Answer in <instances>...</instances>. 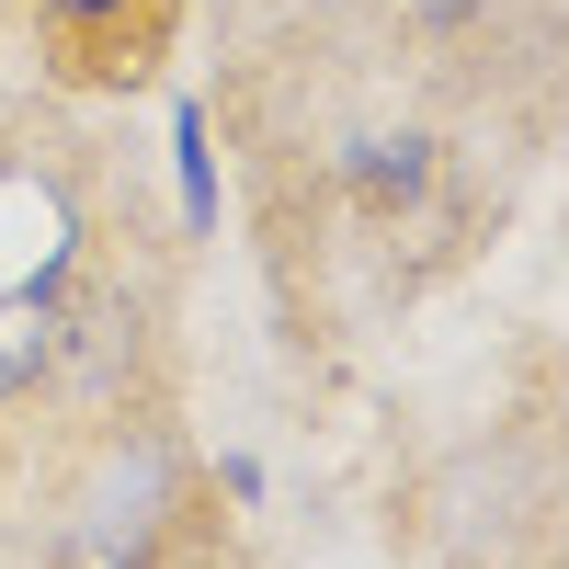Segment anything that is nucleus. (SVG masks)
Here are the masks:
<instances>
[{"label":"nucleus","mask_w":569,"mask_h":569,"mask_svg":"<svg viewBox=\"0 0 569 569\" xmlns=\"http://www.w3.org/2000/svg\"><path fill=\"white\" fill-rule=\"evenodd\" d=\"M182 194H194V217L217 206V194H206V126H194V114H182Z\"/></svg>","instance_id":"2"},{"label":"nucleus","mask_w":569,"mask_h":569,"mask_svg":"<svg viewBox=\"0 0 569 569\" xmlns=\"http://www.w3.org/2000/svg\"><path fill=\"white\" fill-rule=\"evenodd\" d=\"M58 284H69V206H58V182L0 171V399L34 376L46 319H58Z\"/></svg>","instance_id":"1"},{"label":"nucleus","mask_w":569,"mask_h":569,"mask_svg":"<svg viewBox=\"0 0 569 569\" xmlns=\"http://www.w3.org/2000/svg\"><path fill=\"white\" fill-rule=\"evenodd\" d=\"M410 12H433V23H456V12H479V0H410Z\"/></svg>","instance_id":"3"},{"label":"nucleus","mask_w":569,"mask_h":569,"mask_svg":"<svg viewBox=\"0 0 569 569\" xmlns=\"http://www.w3.org/2000/svg\"><path fill=\"white\" fill-rule=\"evenodd\" d=\"M69 12H103V0H69Z\"/></svg>","instance_id":"4"}]
</instances>
